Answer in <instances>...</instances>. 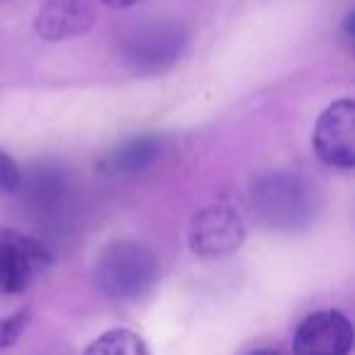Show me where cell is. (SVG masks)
I'll return each mask as SVG.
<instances>
[{
    "label": "cell",
    "mask_w": 355,
    "mask_h": 355,
    "mask_svg": "<svg viewBox=\"0 0 355 355\" xmlns=\"http://www.w3.org/2000/svg\"><path fill=\"white\" fill-rule=\"evenodd\" d=\"M95 280L100 290L112 300H141L158 282V261L148 246L119 239L107 243L98 256Z\"/></svg>",
    "instance_id": "7a4b0ae2"
},
{
    "label": "cell",
    "mask_w": 355,
    "mask_h": 355,
    "mask_svg": "<svg viewBox=\"0 0 355 355\" xmlns=\"http://www.w3.org/2000/svg\"><path fill=\"white\" fill-rule=\"evenodd\" d=\"M22 175L25 173L12 161L10 153H6L0 148V193H8V195L17 193L22 188Z\"/></svg>",
    "instance_id": "7c38bea8"
},
{
    "label": "cell",
    "mask_w": 355,
    "mask_h": 355,
    "mask_svg": "<svg viewBox=\"0 0 355 355\" xmlns=\"http://www.w3.org/2000/svg\"><path fill=\"white\" fill-rule=\"evenodd\" d=\"M251 355H280L277 350H270V348H263V350H256V353H251Z\"/></svg>",
    "instance_id": "2e32d148"
},
{
    "label": "cell",
    "mask_w": 355,
    "mask_h": 355,
    "mask_svg": "<svg viewBox=\"0 0 355 355\" xmlns=\"http://www.w3.org/2000/svg\"><path fill=\"white\" fill-rule=\"evenodd\" d=\"M95 25L90 0H46L35 17V32L44 42L80 37Z\"/></svg>",
    "instance_id": "ba28073f"
},
{
    "label": "cell",
    "mask_w": 355,
    "mask_h": 355,
    "mask_svg": "<svg viewBox=\"0 0 355 355\" xmlns=\"http://www.w3.org/2000/svg\"><path fill=\"white\" fill-rule=\"evenodd\" d=\"M163 137L158 134H141L132 137L107 151L100 161V171L105 175H137L144 173L163 156Z\"/></svg>",
    "instance_id": "9c48e42d"
},
{
    "label": "cell",
    "mask_w": 355,
    "mask_h": 355,
    "mask_svg": "<svg viewBox=\"0 0 355 355\" xmlns=\"http://www.w3.org/2000/svg\"><path fill=\"white\" fill-rule=\"evenodd\" d=\"M314 153L331 168H355V100L343 98L324 110L311 134Z\"/></svg>",
    "instance_id": "5b68a950"
},
{
    "label": "cell",
    "mask_w": 355,
    "mask_h": 355,
    "mask_svg": "<svg viewBox=\"0 0 355 355\" xmlns=\"http://www.w3.org/2000/svg\"><path fill=\"white\" fill-rule=\"evenodd\" d=\"M27 319H30V314H27V311H17V314L8 316V319H0V348H6V345L15 343L17 336L25 331Z\"/></svg>",
    "instance_id": "4fadbf2b"
},
{
    "label": "cell",
    "mask_w": 355,
    "mask_h": 355,
    "mask_svg": "<svg viewBox=\"0 0 355 355\" xmlns=\"http://www.w3.org/2000/svg\"><path fill=\"white\" fill-rule=\"evenodd\" d=\"M20 190L25 193L27 205L37 214H54L51 209H56L64 202L66 193H69V183H66L64 173L56 168H40L30 180H25V175H22Z\"/></svg>",
    "instance_id": "30bf717a"
},
{
    "label": "cell",
    "mask_w": 355,
    "mask_h": 355,
    "mask_svg": "<svg viewBox=\"0 0 355 355\" xmlns=\"http://www.w3.org/2000/svg\"><path fill=\"white\" fill-rule=\"evenodd\" d=\"M51 266V251L35 236L0 229V295H20Z\"/></svg>",
    "instance_id": "277c9868"
},
{
    "label": "cell",
    "mask_w": 355,
    "mask_h": 355,
    "mask_svg": "<svg viewBox=\"0 0 355 355\" xmlns=\"http://www.w3.org/2000/svg\"><path fill=\"white\" fill-rule=\"evenodd\" d=\"M103 6L112 8V10H124V8H132L137 6V3H141V0H100Z\"/></svg>",
    "instance_id": "5bb4252c"
},
{
    "label": "cell",
    "mask_w": 355,
    "mask_h": 355,
    "mask_svg": "<svg viewBox=\"0 0 355 355\" xmlns=\"http://www.w3.org/2000/svg\"><path fill=\"white\" fill-rule=\"evenodd\" d=\"M355 343V329L343 311L324 309L309 314L295 331V355H348Z\"/></svg>",
    "instance_id": "52a82bcc"
},
{
    "label": "cell",
    "mask_w": 355,
    "mask_h": 355,
    "mask_svg": "<svg viewBox=\"0 0 355 355\" xmlns=\"http://www.w3.org/2000/svg\"><path fill=\"white\" fill-rule=\"evenodd\" d=\"M251 205L272 232H302L316 217V190L297 173H266L253 183Z\"/></svg>",
    "instance_id": "6da1fadb"
},
{
    "label": "cell",
    "mask_w": 355,
    "mask_h": 355,
    "mask_svg": "<svg viewBox=\"0 0 355 355\" xmlns=\"http://www.w3.org/2000/svg\"><path fill=\"white\" fill-rule=\"evenodd\" d=\"M188 35L178 22H148L134 30L122 44V61L134 76H158L183 56Z\"/></svg>",
    "instance_id": "3957f363"
},
{
    "label": "cell",
    "mask_w": 355,
    "mask_h": 355,
    "mask_svg": "<svg viewBox=\"0 0 355 355\" xmlns=\"http://www.w3.org/2000/svg\"><path fill=\"white\" fill-rule=\"evenodd\" d=\"M190 248L202 258H224L239 251L246 239L241 217L227 205L200 209L190 222Z\"/></svg>",
    "instance_id": "8992f818"
},
{
    "label": "cell",
    "mask_w": 355,
    "mask_h": 355,
    "mask_svg": "<svg viewBox=\"0 0 355 355\" xmlns=\"http://www.w3.org/2000/svg\"><path fill=\"white\" fill-rule=\"evenodd\" d=\"M343 30H345V35L353 37V40H355V10L345 15V20H343Z\"/></svg>",
    "instance_id": "9a60e30c"
},
{
    "label": "cell",
    "mask_w": 355,
    "mask_h": 355,
    "mask_svg": "<svg viewBox=\"0 0 355 355\" xmlns=\"http://www.w3.org/2000/svg\"><path fill=\"white\" fill-rule=\"evenodd\" d=\"M85 355H151V353H148L144 338H139L134 331L112 329V331H105L103 336H98L88 345Z\"/></svg>",
    "instance_id": "8fae6325"
}]
</instances>
